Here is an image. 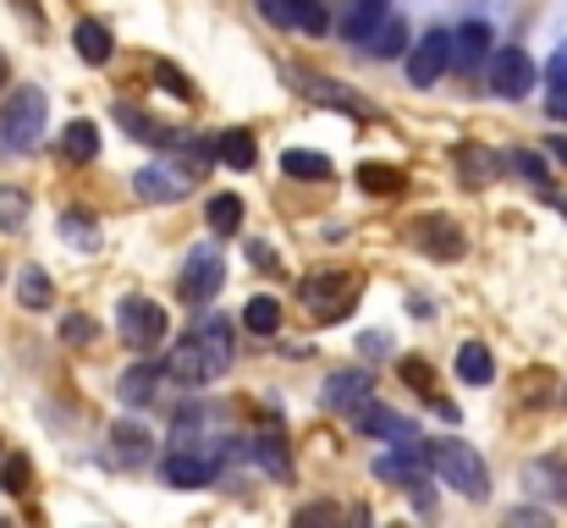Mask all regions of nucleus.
Returning a JSON list of instances; mask_svg holds the SVG:
<instances>
[{
	"instance_id": "25",
	"label": "nucleus",
	"mask_w": 567,
	"mask_h": 528,
	"mask_svg": "<svg viewBox=\"0 0 567 528\" xmlns=\"http://www.w3.org/2000/svg\"><path fill=\"white\" fill-rule=\"evenodd\" d=\"M243 325H248L254 337H276V331H281V303H276V298H254V303L243 309Z\"/></svg>"
},
{
	"instance_id": "7",
	"label": "nucleus",
	"mask_w": 567,
	"mask_h": 528,
	"mask_svg": "<svg viewBox=\"0 0 567 528\" xmlns=\"http://www.w3.org/2000/svg\"><path fill=\"white\" fill-rule=\"evenodd\" d=\"M220 281H226V265H220V253H215V248H198V253H188V270H183L177 292H183V303L204 309V303L220 292Z\"/></svg>"
},
{
	"instance_id": "5",
	"label": "nucleus",
	"mask_w": 567,
	"mask_h": 528,
	"mask_svg": "<svg viewBox=\"0 0 567 528\" xmlns=\"http://www.w3.org/2000/svg\"><path fill=\"white\" fill-rule=\"evenodd\" d=\"M353 298H359V281H353V276H309V281H303V303H309V314H315L320 325L348 320Z\"/></svg>"
},
{
	"instance_id": "40",
	"label": "nucleus",
	"mask_w": 567,
	"mask_h": 528,
	"mask_svg": "<svg viewBox=\"0 0 567 528\" xmlns=\"http://www.w3.org/2000/svg\"><path fill=\"white\" fill-rule=\"evenodd\" d=\"M507 528H551V524H546V513H513Z\"/></svg>"
},
{
	"instance_id": "8",
	"label": "nucleus",
	"mask_w": 567,
	"mask_h": 528,
	"mask_svg": "<svg viewBox=\"0 0 567 528\" xmlns=\"http://www.w3.org/2000/svg\"><path fill=\"white\" fill-rule=\"evenodd\" d=\"M452 66V33H424L413 50H408V83L413 89H430V83H441V72Z\"/></svg>"
},
{
	"instance_id": "19",
	"label": "nucleus",
	"mask_w": 567,
	"mask_h": 528,
	"mask_svg": "<svg viewBox=\"0 0 567 528\" xmlns=\"http://www.w3.org/2000/svg\"><path fill=\"white\" fill-rule=\"evenodd\" d=\"M17 298H22V309L44 314V309L55 303V292H50V276H44L39 265H22V270H17Z\"/></svg>"
},
{
	"instance_id": "13",
	"label": "nucleus",
	"mask_w": 567,
	"mask_h": 528,
	"mask_svg": "<svg viewBox=\"0 0 567 528\" xmlns=\"http://www.w3.org/2000/svg\"><path fill=\"white\" fill-rule=\"evenodd\" d=\"M480 61H491V28L485 22H463L452 33V66L457 72H474Z\"/></svg>"
},
{
	"instance_id": "29",
	"label": "nucleus",
	"mask_w": 567,
	"mask_h": 528,
	"mask_svg": "<svg viewBox=\"0 0 567 528\" xmlns=\"http://www.w3.org/2000/svg\"><path fill=\"white\" fill-rule=\"evenodd\" d=\"M22 226H28V193L0 187V231H22Z\"/></svg>"
},
{
	"instance_id": "35",
	"label": "nucleus",
	"mask_w": 567,
	"mask_h": 528,
	"mask_svg": "<svg viewBox=\"0 0 567 528\" xmlns=\"http://www.w3.org/2000/svg\"><path fill=\"white\" fill-rule=\"evenodd\" d=\"M292 528H342V524H337V507H326V501H320V507H303Z\"/></svg>"
},
{
	"instance_id": "11",
	"label": "nucleus",
	"mask_w": 567,
	"mask_h": 528,
	"mask_svg": "<svg viewBox=\"0 0 567 528\" xmlns=\"http://www.w3.org/2000/svg\"><path fill=\"white\" fill-rule=\"evenodd\" d=\"M188 187H193L188 172H166V166H144L133 176V193L144 204H177V198H188Z\"/></svg>"
},
{
	"instance_id": "36",
	"label": "nucleus",
	"mask_w": 567,
	"mask_h": 528,
	"mask_svg": "<svg viewBox=\"0 0 567 528\" xmlns=\"http://www.w3.org/2000/svg\"><path fill=\"white\" fill-rule=\"evenodd\" d=\"M259 11H265L276 28H298V11H292V0H259Z\"/></svg>"
},
{
	"instance_id": "6",
	"label": "nucleus",
	"mask_w": 567,
	"mask_h": 528,
	"mask_svg": "<svg viewBox=\"0 0 567 528\" xmlns=\"http://www.w3.org/2000/svg\"><path fill=\"white\" fill-rule=\"evenodd\" d=\"M116 325H122V342H127V348L150 352L161 337H166V309H161L155 298H122Z\"/></svg>"
},
{
	"instance_id": "4",
	"label": "nucleus",
	"mask_w": 567,
	"mask_h": 528,
	"mask_svg": "<svg viewBox=\"0 0 567 528\" xmlns=\"http://www.w3.org/2000/svg\"><path fill=\"white\" fill-rule=\"evenodd\" d=\"M220 463H226V446H209V441H193V446H177L166 457V479L177 490H198V485H215L220 479Z\"/></svg>"
},
{
	"instance_id": "39",
	"label": "nucleus",
	"mask_w": 567,
	"mask_h": 528,
	"mask_svg": "<svg viewBox=\"0 0 567 528\" xmlns=\"http://www.w3.org/2000/svg\"><path fill=\"white\" fill-rule=\"evenodd\" d=\"M513 166H518V172L529 176V182H546V161H540V155H529V149H518V155H513Z\"/></svg>"
},
{
	"instance_id": "43",
	"label": "nucleus",
	"mask_w": 567,
	"mask_h": 528,
	"mask_svg": "<svg viewBox=\"0 0 567 528\" xmlns=\"http://www.w3.org/2000/svg\"><path fill=\"white\" fill-rule=\"evenodd\" d=\"M0 528H11V518H0Z\"/></svg>"
},
{
	"instance_id": "23",
	"label": "nucleus",
	"mask_w": 567,
	"mask_h": 528,
	"mask_svg": "<svg viewBox=\"0 0 567 528\" xmlns=\"http://www.w3.org/2000/svg\"><path fill=\"white\" fill-rule=\"evenodd\" d=\"M281 172L298 176V182H326V176H331V161L315 155V149H287V155H281Z\"/></svg>"
},
{
	"instance_id": "38",
	"label": "nucleus",
	"mask_w": 567,
	"mask_h": 528,
	"mask_svg": "<svg viewBox=\"0 0 567 528\" xmlns=\"http://www.w3.org/2000/svg\"><path fill=\"white\" fill-rule=\"evenodd\" d=\"M546 83H551V89H567V39L557 44V55L546 61Z\"/></svg>"
},
{
	"instance_id": "41",
	"label": "nucleus",
	"mask_w": 567,
	"mask_h": 528,
	"mask_svg": "<svg viewBox=\"0 0 567 528\" xmlns=\"http://www.w3.org/2000/svg\"><path fill=\"white\" fill-rule=\"evenodd\" d=\"M551 155H557V161H567V144H563V138H557V144H551Z\"/></svg>"
},
{
	"instance_id": "3",
	"label": "nucleus",
	"mask_w": 567,
	"mask_h": 528,
	"mask_svg": "<svg viewBox=\"0 0 567 528\" xmlns=\"http://www.w3.org/2000/svg\"><path fill=\"white\" fill-rule=\"evenodd\" d=\"M44 133V94L39 89H17L0 105V155H28Z\"/></svg>"
},
{
	"instance_id": "16",
	"label": "nucleus",
	"mask_w": 567,
	"mask_h": 528,
	"mask_svg": "<svg viewBox=\"0 0 567 528\" xmlns=\"http://www.w3.org/2000/svg\"><path fill=\"white\" fill-rule=\"evenodd\" d=\"M61 155H66L72 166H89V161L100 155V127H94V122H66V133H61Z\"/></svg>"
},
{
	"instance_id": "42",
	"label": "nucleus",
	"mask_w": 567,
	"mask_h": 528,
	"mask_svg": "<svg viewBox=\"0 0 567 528\" xmlns=\"http://www.w3.org/2000/svg\"><path fill=\"white\" fill-rule=\"evenodd\" d=\"M0 83H6V55H0Z\"/></svg>"
},
{
	"instance_id": "24",
	"label": "nucleus",
	"mask_w": 567,
	"mask_h": 528,
	"mask_svg": "<svg viewBox=\"0 0 567 528\" xmlns=\"http://www.w3.org/2000/svg\"><path fill=\"white\" fill-rule=\"evenodd\" d=\"M204 220H209L215 231H237V226H243V198H237V193H215V198L204 204Z\"/></svg>"
},
{
	"instance_id": "12",
	"label": "nucleus",
	"mask_w": 567,
	"mask_h": 528,
	"mask_svg": "<svg viewBox=\"0 0 567 528\" xmlns=\"http://www.w3.org/2000/svg\"><path fill=\"white\" fill-rule=\"evenodd\" d=\"M353 424H359L364 435H375V441H391V446H413V424H408L402 413L380 407V402L359 407V413H353Z\"/></svg>"
},
{
	"instance_id": "37",
	"label": "nucleus",
	"mask_w": 567,
	"mask_h": 528,
	"mask_svg": "<svg viewBox=\"0 0 567 528\" xmlns=\"http://www.w3.org/2000/svg\"><path fill=\"white\" fill-rule=\"evenodd\" d=\"M61 337H66V342H72V348H83V342H89V337H94V325H89V320H83V314H66V320H61Z\"/></svg>"
},
{
	"instance_id": "10",
	"label": "nucleus",
	"mask_w": 567,
	"mask_h": 528,
	"mask_svg": "<svg viewBox=\"0 0 567 528\" xmlns=\"http://www.w3.org/2000/svg\"><path fill=\"white\" fill-rule=\"evenodd\" d=\"M326 407H337V413H359V407H370V396H375V380L364 374V369H337L331 380H326Z\"/></svg>"
},
{
	"instance_id": "26",
	"label": "nucleus",
	"mask_w": 567,
	"mask_h": 528,
	"mask_svg": "<svg viewBox=\"0 0 567 528\" xmlns=\"http://www.w3.org/2000/svg\"><path fill=\"white\" fill-rule=\"evenodd\" d=\"M457 374H463L468 385H485V380L496 374V358H491V348H480V342H468V348L457 352Z\"/></svg>"
},
{
	"instance_id": "30",
	"label": "nucleus",
	"mask_w": 567,
	"mask_h": 528,
	"mask_svg": "<svg viewBox=\"0 0 567 528\" xmlns=\"http://www.w3.org/2000/svg\"><path fill=\"white\" fill-rule=\"evenodd\" d=\"M457 166H463V182H468V187H480V182H491V176H496L502 161H496V155H485V149H457Z\"/></svg>"
},
{
	"instance_id": "27",
	"label": "nucleus",
	"mask_w": 567,
	"mask_h": 528,
	"mask_svg": "<svg viewBox=\"0 0 567 528\" xmlns=\"http://www.w3.org/2000/svg\"><path fill=\"white\" fill-rule=\"evenodd\" d=\"M359 187H364V193H380V198H391V193H402V172H396V166L364 161V166H359Z\"/></svg>"
},
{
	"instance_id": "9",
	"label": "nucleus",
	"mask_w": 567,
	"mask_h": 528,
	"mask_svg": "<svg viewBox=\"0 0 567 528\" xmlns=\"http://www.w3.org/2000/svg\"><path fill=\"white\" fill-rule=\"evenodd\" d=\"M491 89H496L502 100H524V94L535 89V61H529L518 44L496 50V55H491Z\"/></svg>"
},
{
	"instance_id": "32",
	"label": "nucleus",
	"mask_w": 567,
	"mask_h": 528,
	"mask_svg": "<svg viewBox=\"0 0 567 528\" xmlns=\"http://www.w3.org/2000/svg\"><path fill=\"white\" fill-rule=\"evenodd\" d=\"M292 11H298V28H303V33H326V28H331V17H326L320 0H292Z\"/></svg>"
},
{
	"instance_id": "15",
	"label": "nucleus",
	"mask_w": 567,
	"mask_h": 528,
	"mask_svg": "<svg viewBox=\"0 0 567 528\" xmlns=\"http://www.w3.org/2000/svg\"><path fill=\"white\" fill-rule=\"evenodd\" d=\"M419 242H424L435 259H457V253H463V231H457L452 220H441V215L419 220Z\"/></svg>"
},
{
	"instance_id": "1",
	"label": "nucleus",
	"mask_w": 567,
	"mask_h": 528,
	"mask_svg": "<svg viewBox=\"0 0 567 528\" xmlns=\"http://www.w3.org/2000/svg\"><path fill=\"white\" fill-rule=\"evenodd\" d=\"M183 385H215L226 369H231V331L220 320H198L188 337L177 342L172 363H166Z\"/></svg>"
},
{
	"instance_id": "21",
	"label": "nucleus",
	"mask_w": 567,
	"mask_h": 528,
	"mask_svg": "<svg viewBox=\"0 0 567 528\" xmlns=\"http://www.w3.org/2000/svg\"><path fill=\"white\" fill-rule=\"evenodd\" d=\"M364 44H370V55H380V61H391V55L413 50V44H408V22H396V17H385V22H380Z\"/></svg>"
},
{
	"instance_id": "33",
	"label": "nucleus",
	"mask_w": 567,
	"mask_h": 528,
	"mask_svg": "<svg viewBox=\"0 0 567 528\" xmlns=\"http://www.w3.org/2000/svg\"><path fill=\"white\" fill-rule=\"evenodd\" d=\"M259 463H265L270 474H281V479L292 474V463H287V446H281V441H270V435L259 441Z\"/></svg>"
},
{
	"instance_id": "28",
	"label": "nucleus",
	"mask_w": 567,
	"mask_h": 528,
	"mask_svg": "<svg viewBox=\"0 0 567 528\" xmlns=\"http://www.w3.org/2000/svg\"><path fill=\"white\" fill-rule=\"evenodd\" d=\"M111 441H116V457H122V463H144V457H150V435H144L138 424H116Z\"/></svg>"
},
{
	"instance_id": "18",
	"label": "nucleus",
	"mask_w": 567,
	"mask_h": 528,
	"mask_svg": "<svg viewBox=\"0 0 567 528\" xmlns=\"http://www.w3.org/2000/svg\"><path fill=\"white\" fill-rule=\"evenodd\" d=\"M116 122H122V127H133V138H144V144H161V149H177V144H183L172 127H161L155 116H138L133 105H116Z\"/></svg>"
},
{
	"instance_id": "31",
	"label": "nucleus",
	"mask_w": 567,
	"mask_h": 528,
	"mask_svg": "<svg viewBox=\"0 0 567 528\" xmlns=\"http://www.w3.org/2000/svg\"><path fill=\"white\" fill-rule=\"evenodd\" d=\"M155 83H161L172 100H193V77L188 72H177L172 61H155Z\"/></svg>"
},
{
	"instance_id": "17",
	"label": "nucleus",
	"mask_w": 567,
	"mask_h": 528,
	"mask_svg": "<svg viewBox=\"0 0 567 528\" xmlns=\"http://www.w3.org/2000/svg\"><path fill=\"white\" fill-rule=\"evenodd\" d=\"M215 161H226V166L248 172V166L259 161V144H254V133H243V127H226V133L215 138Z\"/></svg>"
},
{
	"instance_id": "14",
	"label": "nucleus",
	"mask_w": 567,
	"mask_h": 528,
	"mask_svg": "<svg viewBox=\"0 0 567 528\" xmlns=\"http://www.w3.org/2000/svg\"><path fill=\"white\" fill-rule=\"evenodd\" d=\"M72 44H78V55H83L89 66H105V61H111V50H116L111 28H105V22H94V17H83V22H78Z\"/></svg>"
},
{
	"instance_id": "34",
	"label": "nucleus",
	"mask_w": 567,
	"mask_h": 528,
	"mask_svg": "<svg viewBox=\"0 0 567 528\" xmlns=\"http://www.w3.org/2000/svg\"><path fill=\"white\" fill-rule=\"evenodd\" d=\"M0 490H11V496H28V457H11V463L0 468Z\"/></svg>"
},
{
	"instance_id": "44",
	"label": "nucleus",
	"mask_w": 567,
	"mask_h": 528,
	"mask_svg": "<svg viewBox=\"0 0 567 528\" xmlns=\"http://www.w3.org/2000/svg\"><path fill=\"white\" fill-rule=\"evenodd\" d=\"M563 209H567V198H563Z\"/></svg>"
},
{
	"instance_id": "20",
	"label": "nucleus",
	"mask_w": 567,
	"mask_h": 528,
	"mask_svg": "<svg viewBox=\"0 0 567 528\" xmlns=\"http://www.w3.org/2000/svg\"><path fill=\"white\" fill-rule=\"evenodd\" d=\"M155 385H161V374H155L150 363H133V369L122 374V385H116V391H122V402H127V407H144V402H155Z\"/></svg>"
},
{
	"instance_id": "22",
	"label": "nucleus",
	"mask_w": 567,
	"mask_h": 528,
	"mask_svg": "<svg viewBox=\"0 0 567 528\" xmlns=\"http://www.w3.org/2000/svg\"><path fill=\"white\" fill-rule=\"evenodd\" d=\"M380 22H385V0H353V6H348L342 33H348V39H370Z\"/></svg>"
},
{
	"instance_id": "2",
	"label": "nucleus",
	"mask_w": 567,
	"mask_h": 528,
	"mask_svg": "<svg viewBox=\"0 0 567 528\" xmlns=\"http://www.w3.org/2000/svg\"><path fill=\"white\" fill-rule=\"evenodd\" d=\"M430 468H435L457 496H468V501H485V496H491V474H485V463H480V452H474L468 441H435V446H430Z\"/></svg>"
}]
</instances>
